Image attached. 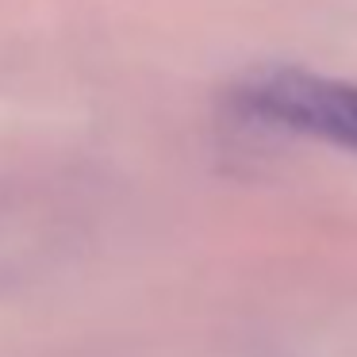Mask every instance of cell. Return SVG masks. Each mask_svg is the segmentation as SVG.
I'll return each mask as SVG.
<instances>
[{
	"label": "cell",
	"instance_id": "obj_1",
	"mask_svg": "<svg viewBox=\"0 0 357 357\" xmlns=\"http://www.w3.org/2000/svg\"><path fill=\"white\" fill-rule=\"evenodd\" d=\"M231 108L261 127L307 135L326 146L357 154V85L346 81L319 77L292 66L254 70L231 89Z\"/></svg>",
	"mask_w": 357,
	"mask_h": 357
}]
</instances>
